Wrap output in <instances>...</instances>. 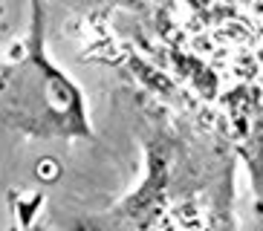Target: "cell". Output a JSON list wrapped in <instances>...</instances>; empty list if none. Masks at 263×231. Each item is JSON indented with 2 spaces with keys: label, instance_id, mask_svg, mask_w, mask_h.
Wrapping results in <instances>:
<instances>
[{
  "label": "cell",
  "instance_id": "1",
  "mask_svg": "<svg viewBox=\"0 0 263 231\" xmlns=\"http://www.w3.org/2000/svg\"><path fill=\"white\" fill-rule=\"evenodd\" d=\"M44 23V0H29L26 35L0 58V124L38 142L90 139L84 90L49 55Z\"/></svg>",
  "mask_w": 263,
  "mask_h": 231
}]
</instances>
